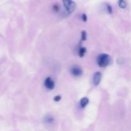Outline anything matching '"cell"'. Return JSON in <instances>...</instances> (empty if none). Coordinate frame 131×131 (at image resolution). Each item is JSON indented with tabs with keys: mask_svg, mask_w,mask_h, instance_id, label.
<instances>
[{
	"mask_svg": "<svg viewBox=\"0 0 131 131\" xmlns=\"http://www.w3.org/2000/svg\"><path fill=\"white\" fill-rule=\"evenodd\" d=\"M106 6H107V10L108 11V12L110 14H111L112 13V8H111V6L110 5H108V4L106 5Z\"/></svg>",
	"mask_w": 131,
	"mask_h": 131,
	"instance_id": "8fae6325",
	"label": "cell"
},
{
	"mask_svg": "<svg viewBox=\"0 0 131 131\" xmlns=\"http://www.w3.org/2000/svg\"><path fill=\"white\" fill-rule=\"evenodd\" d=\"M101 79H102V74L99 72H97L95 73L94 75H93V84L95 86H97L101 82Z\"/></svg>",
	"mask_w": 131,
	"mask_h": 131,
	"instance_id": "5b68a950",
	"label": "cell"
},
{
	"mask_svg": "<svg viewBox=\"0 0 131 131\" xmlns=\"http://www.w3.org/2000/svg\"><path fill=\"white\" fill-rule=\"evenodd\" d=\"M64 6L68 14H71L74 11L75 7V3L72 1H63Z\"/></svg>",
	"mask_w": 131,
	"mask_h": 131,
	"instance_id": "7a4b0ae2",
	"label": "cell"
},
{
	"mask_svg": "<svg viewBox=\"0 0 131 131\" xmlns=\"http://www.w3.org/2000/svg\"><path fill=\"white\" fill-rule=\"evenodd\" d=\"M60 99H61V96L60 95L56 96V97H54V100L56 102H58Z\"/></svg>",
	"mask_w": 131,
	"mask_h": 131,
	"instance_id": "7c38bea8",
	"label": "cell"
},
{
	"mask_svg": "<svg viewBox=\"0 0 131 131\" xmlns=\"http://www.w3.org/2000/svg\"><path fill=\"white\" fill-rule=\"evenodd\" d=\"M111 57L107 54H101L97 58V63L100 67H105L110 64Z\"/></svg>",
	"mask_w": 131,
	"mask_h": 131,
	"instance_id": "6da1fadb",
	"label": "cell"
},
{
	"mask_svg": "<svg viewBox=\"0 0 131 131\" xmlns=\"http://www.w3.org/2000/svg\"><path fill=\"white\" fill-rule=\"evenodd\" d=\"M70 71H71V73L74 76H79V75H82V74H83V70L79 66L72 67Z\"/></svg>",
	"mask_w": 131,
	"mask_h": 131,
	"instance_id": "277c9868",
	"label": "cell"
},
{
	"mask_svg": "<svg viewBox=\"0 0 131 131\" xmlns=\"http://www.w3.org/2000/svg\"><path fill=\"white\" fill-rule=\"evenodd\" d=\"M45 121L47 123H51L53 122V118L52 117H50V116H47L45 118Z\"/></svg>",
	"mask_w": 131,
	"mask_h": 131,
	"instance_id": "30bf717a",
	"label": "cell"
},
{
	"mask_svg": "<svg viewBox=\"0 0 131 131\" xmlns=\"http://www.w3.org/2000/svg\"><path fill=\"white\" fill-rule=\"evenodd\" d=\"M82 19H83V21L84 22H86L87 20V16L86 14H83V15H82Z\"/></svg>",
	"mask_w": 131,
	"mask_h": 131,
	"instance_id": "4fadbf2b",
	"label": "cell"
},
{
	"mask_svg": "<svg viewBox=\"0 0 131 131\" xmlns=\"http://www.w3.org/2000/svg\"><path fill=\"white\" fill-rule=\"evenodd\" d=\"M81 35H82V40H86L87 37L86 32L85 31H83L81 33Z\"/></svg>",
	"mask_w": 131,
	"mask_h": 131,
	"instance_id": "9c48e42d",
	"label": "cell"
},
{
	"mask_svg": "<svg viewBox=\"0 0 131 131\" xmlns=\"http://www.w3.org/2000/svg\"><path fill=\"white\" fill-rule=\"evenodd\" d=\"M88 102H89V100L87 97H83V99H81L80 101V105L82 107H84L86 106V105L88 104Z\"/></svg>",
	"mask_w": 131,
	"mask_h": 131,
	"instance_id": "8992f818",
	"label": "cell"
},
{
	"mask_svg": "<svg viewBox=\"0 0 131 131\" xmlns=\"http://www.w3.org/2000/svg\"><path fill=\"white\" fill-rule=\"evenodd\" d=\"M54 9L56 11H58V10H59V8H58V6H56V5H55V6H54Z\"/></svg>",
	"mask_w": 131,
	"mask_h": 131,
	"instance_id": "5bb4252c",
	"label": "cell"
},
{
	"mask_svg": "<svg viewBox=\"0 0 131 131\" xmlns=\"http://www.w3.org/2000/svg\"><path fill=\"white\" fill-rule=\"evenodd\" d=\"M118 5L120 8H126L127 6V3L125 2V1L120 0V1L118 2Z\"/></svg>",
	"mask_w": 131,
	"mask_h": 131,
	"instance_id": "ba28073f",
	"label": "cell"
},
{
	"mask_svg": "<svg viewBox=\"0 0 131 131\" xmlns=\"http://www.w3.org/2000/svg\"><path fill=\"white\" fill-rule=\"evenodd\" d=\"M86 52V49L85 47H81L79 51V55L80 57H83L84 54Z\"/></svg>",
	"mask_w": 131,
	"mask_h": 131,
	"instance_id": "52a82bcc",
	"label": "cell"
},
{
	"mask_svg": "<svg viewBox=\"0 0 131 131\" xmlns=\"http://www.w3.org/2000/svg\"><path fill=\"white\" fill-rule=\"evenodd\" d=\"M44 85L49 90H53L55 86L54 82L50 77L46 78L44 82Z\"/></svg>",
	"mask_w": 131,
	"mask_h": 131,
	"instance_id": "3957f363",
	"label": "cell"
}]
</instances>
